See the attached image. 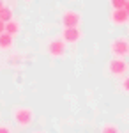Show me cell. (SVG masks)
Returning <instances> with one entry per match:
<instances>
[{
	"instance_id": "6da1fadb",
	"label": "cell",
	"mask_w": 129,
	"mask_h": 133,
	"mask_svg": "<svg viewBox=\"0 0 129 133\" xmlns=\"http://www.w3.org/2000/svg\"><path fill=\"white\" fill-rule=\"evenodd\" d=\"M12 119L20 128H28L34 123V112L28 107H16L12 110Z\"/></svg>"
},
{
	"instance_id": "7a4b0ae2",
	"label": "cell",
	"mask_w": 129,
	"mask_h": 133,
	"mask_svg": "<svg viewBox=\"0 0 129 133\" xmlns=\"http://www.w3.org/2000/svg\"><path fill=\"white\" fill-rule=\"evenodd\" d=\"M108 71L111 76H124L126 73L129 71V64L122 57H115V59H111L108 64Z\"/></svg>"
},
{
	"instance_id": "3957f363",
	"label": "cell",
	"mask_w": 129,
	"mask_h": 133,
	"mask_svg": "<svg viewBox=\"0 0 129 133\" xmlns=\"http://www.w3.org/2000/svg\"><path fill=\"white\" fill-rule=\"evenodd\" d=\"M110 51H111L115 57H124V55H127L129 39L127 37H115L113 41L110 43Z\"/></svg>"
},
{
	"instance_id": "277c9868",
	"label": "cell",
	"mask_w": 129,
	"mask_h": 133,
	"mask_svg": "<svg viewBox=\"0 0 129 133\" xmlns=\"http://www.w3.org/2000/svg\"><path fill=\"white\" fill-rule=\"evenodd\" d=\"M80 21H81V14H80L78 11L69 9L62 14V25H64V29H67V27H78Z\"/></svg>"
},
{
	"instance_id": "5b68a950",
	"label": "cell",
	"mask_w": 129,
	"mask_h": 133,
	"mask_svg": "<svg viewBox=\"0 0 129 133\" xmlns=\"http://www.w3.org/2000/svg\"><path fill=\"white\" fill-rule=\"evenodd\" d=\"M48 53L51 57H62L66 53V41L64 39H53L48 44Z\"/></svg>"
},
{
	"instance_id": "8992f818",
	"label": "cell",
	"mask_w": 129,
	"mask_h": 133,
	"mask_svg": "<svg viewBox=\"0 0 129 133\" xmlns=\"http://www.w3.org/2000/svg\"><path fill=\"white\" fill-rule=\"evenodd\" d=\"M110 21L113 23V25H126L129 21V14L126 9H113L111 11V14H110Z\"/></svg>"
},
{
	"instance_id": "52a82bcc",
	"label": "cell",
	"mask_w": 129,
	"mask_h": 133,
	"mask_svg": "<svg viewBox=\"0 0 129 133\" xmlns=\"http://www.w3.org/2000/svg\"><path fill=\"white\" fill-rule=\"evenodd\" d=\"M62 37H64L66 43L74 44V43H78L81 39V30H80L78 27H67V29H64V32H62Z\"/></svg>"
},
{
	"instance_id": "ba28073f",
	"label": "cell",
	"mask_w": 129,
	"mask_h": 133,
	"mask_svg": "<svg viewBox=\"0 0 129 133\" xmlns=\"http://www.w3.org/2000/svg\"><path fill=\"white\" fill-rule=\"evenodd\" d=\"M20 30H21L20 21H16L14 18L5 23V32H7L9 36H12V37H14V36H18V34H20Z\"/></svg>"
},
{
	"instance_id": "9c48e42d",
	"label": "cell",
	"mask_w": 129,
	"mask_h": 133,
	"mask_svg": "<svg viewBox=\"0 0 129 133\" xmlns=\"http://www.w3.org/2000/svg\"><path fill=\"white\" fill-rule=\"evenodd\" d=\"M12 41H14V37H12V36H9L7 32L0 34V50H2V51L11 50V48H12Z\"/></svg>"
},
{
	"instance_id": "30bf717a",
	"label": "cell",
	"mask_w": 129,
	"mask_h": 133,
	"mask_svg": "<svg viewBox=\"0 0 129 133\" xmlns=\"http://www.w3.org/2000/svg\"><path fill=\"white\" fill-rule=\"evenodd\" d=\"M0 20L4 21V23L11 21V20H12V9L7 7V5H5V7H2V9H0Z\"/></svg>"
},
{
	"instance_id": "8fae6325",
	"label": "cell",
	"mask_w": 129,
	"mask_h": 133,
	"mask_svg": "<svg viewBox=\"0 0 129 133\" xmlns=\"http://www.w3.org/2000/svg\"><path fill=\"white\" fill-rule=\"evenodd\" d=\"M101 133H120V130H119L117 124H106V126L103 128V131H101Z\"/></svg>"
},
{
	"instance_id": "7c38bea8",
	"label": "cell",
	"mask_w": 129,
	"mask_h": 133,
	"mask_svg": "<svg viewBox=\"0 0 129 133\" xmlns=\"http://www.w3.org/2000/svg\"><path fill=\"white\" fill-rule=\"evenodd\" d=\"M110 4H111L113 9H124L126 4H127V0H110Z\"/></svg>"
},
{
	"instance_id": "4fadbf2b",
	"label": "cell",
	"mask_w": 129,
	"mask_h": 133,
	"mask_svg": "<svg viewBox=\"0 0 129 133\" xmlns=\"http://www.w3.org/2000/svg\"><path fill=\"white\" fill-rule=\"evenodd\" d=\"M122 91H126V92H129V75L127 76H124V80H122Z\"/></svg>"
},
{
	"instance_id": "5bb4252c",
	"label": "cell",
	"mask_w": 129,
	"mask_h": 133,
	"mask_svg": "<svg viewBox=\"0 0 129 133\" xmlns=\"http://www.w3.org/2000/svg\"><path fill=\"white\" fill-rule=\"evenodd\" d=\"M0 133H11L9 126H0Z\"/></svg>"
},
{
	"instance_id": "9a60e30c",
	"label": "cell",
	"mask_w": 129,
	"mask_h": 133,
	"mask_svg": "<svg viewBox=\"0 0 129 133\" xmlns=\"http://www.w3.org/2000/svg\"><path fill=\"white\" fill-rule=\"evenodd\" d=\"M4 32H5V23L0 20V34H4Z\"/></svg>"
},
{
	"instance_id": "2e32d148",
	"label": "cell",
	"mask_w": 129,
	"mask_h": 133,
	"mask_svg": "<svg viewBox=\"0 0 129 133\" xmlns=\"http://www.w3.org/2000/svg\"><path fill=\"white\" fill-rule=\"evenodd\" d=\"M2 7H5V0H0V9Z\"/></svg>"
},
{
	"instance_id": "e0dca14e",
	"label": "cell",
	"mask_w": 129,
	"mask_h": 133,
	"mask_svg": "<svg viewBox=\"0 0 129 133\" xmlns=\"http://www.w3.org/2000/svg\"><path fill=\"white\" fill-rule=\"evenodd\" d=\"M124 9L127 11V14H129V0H127V4H126V7H124Z\"/></svg>"
},
{
	"instance_id": "ac0fdd59",
	"label": "cell",
	"mask_w": 129,
	"mask_h": 133,
	"mask_svg": "<svg viewBox=\"0 0 129 133\" xmlns=\"http://www.w3.org/2000/svg\"><path fill=\"white\" fill-rule=\"evenodd\" d=\"M37 133H44V131H37Z\"/></svg>"
},
{
	"instance_id": "d6986e66",
	"label": "cell",
	"mask_w": 129,
	"mask_h": 133,
	"mask_svg": "<svg viewBox=\"0 0 129 133\" xmlns=\"http://www.w3.org/2000/svg\"><path fill=\"white\" fill-rule=\"evenodd\" d=\"M127 55H129V51H127Z\"/></svg>"
}]
</instances>
